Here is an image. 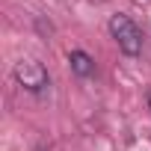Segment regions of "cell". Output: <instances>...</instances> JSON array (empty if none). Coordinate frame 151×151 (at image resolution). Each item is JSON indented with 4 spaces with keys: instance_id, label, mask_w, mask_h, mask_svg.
<instances>
[{
    "instance_id": "obj_1",
    "label": "cell",
    "mask_w": 151,
    "mask_h": 151,
    "mask_svg": "<svg viewBox=\"0 0 151 151\" xmlns=\"http://www.w3.org/2000/svg\"><path fill=\"white\" fill-rule=\"evenodd\" d=\"M110 36L116 39V45L124 56H139L142 53V30L136 27V21L130 15L116 12L110 18Z\"/></svg>"
},
{
    "instance_id": "obj_2",
    "label": "cell",
    "mask_w": 151,
    "mask_h": 151,
    "mask_svg": "<svg viewBox=\"0 0 151 151\" xmlns=\"http://www.w3.org/2000/svg\"><path fill=\"white\" fill-rule=\"evenodd\" d=\"M12 74H15L18 86L27 89V92H33V95L45 92L47 83H50V80H47V68H45L39 59H18L15 68H12Z\"/></svg>"
},
{
    "instance_id": "obj_3",
    "label": "cell",
    "mask_w": 151,
    "mask_h": 151,
    "mask_svg": "<svg viewBox=\"0 0 151 151\" xmlns=\"http://www.w3.org/2000/svg\"><path fill=\"white\" fill-rule=\"evenodd\" d=\"M68 65L77 77H92L95 74V59L86 53V50H71L68 53Z\"/></svg>"
},
{
    "instance_id": "obj_4",
    "label": "cell",
    "mask_w": 151,
    "mask_h": 151,
    "mask_svg": "<svg viewBox=\"0 0 151 151\" xmlns=\"http://www.w3.org/2000/svg\"><path fill=\"white\" fill-rule=\"evenodd\" d=\"M148 107H151V89H148Z\"/></svg>"
}]
</instances>
